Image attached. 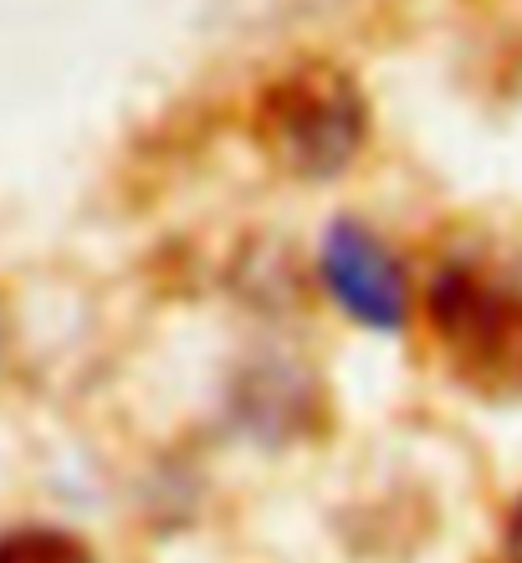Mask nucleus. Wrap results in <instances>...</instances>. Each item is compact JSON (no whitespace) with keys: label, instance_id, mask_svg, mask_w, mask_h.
<instances>
[{"label":"nucleus","instance_id":"obj_1","mask_svg":"<svg viewBox=\"0 0 522 563\" xmlns=\"http://www.w3.org/2000/svg\"><path fill=\"white\" fill-rule=\"evenodd\" d=\"M369 98L344 62L302 57L267 77L252 98V144L302 185L338 179L369 144Z\"/></svg>","mask_w":522,"mask_h":563},{"label":"nucleus","instance_id":"obj_2","mask_svg":"<svg viewBox=\"0 0 522 563\" xmlns=\"http://www.w3.org/2000/svg\"><path fill=\"white\" fill-rule=\"evenodd\" d=\"M446 374L477 400H522V287L481 262H441L420 297Z\"/></svg>","mask_w":522,"mask_h":563},{"label":"nucleus","instance_id":"obj_3","mask_svg":"<svg viewBox=\"0 0 522 563\" xmlns=\"http://www.w3.org/2000/svg\"><path fill=\"white\" fill-rule=\"evenodd\" d=\"M318 277H323L333 308L344 312L348 323L369 328V333H400L410 323L415 302H410L404 262L374 225L338 216L323 231V246H318Z\"/></svg>","mask_w":522,"mask_h":563},{"label":"nucleus","instance_id":"obj_4","mask_svg":"<svg viewBox=\"0 0 522 563\" xmlns=\"http://www.w3.org/2000/svg\"><path fill=\"white\" fill-rule=\"evenodd\" d=\"M0 563H98L88 538L52 528V522H21L0 533Z\"/></svg>","mask_w":522,"mask_h":563},{"label":"nucleus","instance_id":"obj_5","mask_svg":"<svg viewBox=\"0 0 522 563\" xmlns=\"http://www.w3.org/2000/svg\"><path fill=\"white\" fill-rule=\"evenodd\" d=\"M502 563H522V492L502 518Z\"/></svg>","mask_w":522,"mask_h":563}]
</instances>
